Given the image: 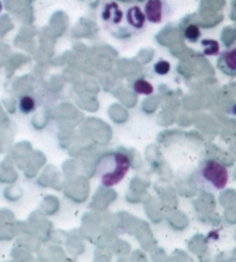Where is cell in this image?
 I'll return each mask as SVG.
<instances>
[{
	"mask_svg": "<svg viewBox=\"0 0 236 262\" xmlns=\"http://www.w3.org/2000/svg\"><path fill=\"white\" fill-rule=\"evenodd\" d=\"M202 36V31L196 25H189L184 29V37L190 43H197Z\"/></svg>",
	"mask_w": 236,
	"mask_h": 262,
	"instance_id": "30bf717a",
	"label": "cell"
},
{
	"mask_svg": "<svg viewBox=\"0 0 236 262\" xmlns=\"http://www.w3.org/2000/svg\"><path fill=\"white\" fill-rule=\"evenodd\" d=\"M153 70L158 75H167L171 71V64L167 60H159L154 64Z\"/></svg>",
	"mask_w": 236,
	"mask_h": 262,
	"instance_id": "8fae6325",
	"label": "cell"
},
{
	"mask_svg": "<svg viewBox=\"0 0 236 262\" xmlns=\"http://www.w3.org/2000/svg\"><path fill=\"white\" fill-rule=\"evenodd\" d=\"M193 180L196 187L202 191L219 192L226 188L229 183V171L219 162L207 160L195 171Z\"/></svg>",
	"mask_w": 236,
	"mask_h": 262,
	"instance_id": "6da1fadb",
	"label": "cell"
},
{
	"mask_svg": "<svg viewBox=\"0 0 236 262\" xmlns=\"http://www.w3.org/2000/svg\"><path fill=\"white\" fill-rule=\"evenodd\" d=\"M201 45L203 48L204 56L213 57L220 53V44L218 40L212 38H204L201 40Z\"/></svg>",
	"mask_w": 236,
	"mask_h": 262,
	"instance_id": "ba28073f",
	"label": "cell"
},
{
	"mask_svg": "<svg viewBox=\"0 0 236 262\" xmlns=\"http://www.w3.org/2000/svg\"><path fill=\"white\" fill-rule=\"evenodd\" d=\"M125 20L129 28L133 29L135 33H140L147 27V17L144 12L138 5H131L126 11Z\"/></svg>",
	"mask_w": 236,
	"mask_h": 262,
	"instance_id": "5b68a950",
	"label": "cell"
},
{
	"mask_svg": "<svg viewBox=\"0 0 236 262\" xmlns=\"http://www.w3.org/2000/svg\"><path fill=\"white\" fill-rule=\"evenodd\" d=\"M38 99L33 95H25L19 101V109L23 115H29L34 112L39 106Z\"/></svg>",
	"mask_w": 236,
	"mask_h": 262,
	"instance_id": "52a82bcc",
	"label": "cell"
},
{
	"mask_svg": "<svg viewBox=\"0 0 236 262\" xmlns=\"http://www.w3.org/2000/svg\"><path fill=\"white\" fill-rule=\"evenodd\" d=\"M130 169L129 157L122 152L104 155L97 163V178L105 187L119 185Z\"/></svg>",
	"mask_w": 236,
	"mask_h": 262,
	"instance_id": "7a4b0ae2",
	"label": "cell"
},
{
	"mask_svg": "<svg viewBox=\"0 0 236 262\" xmlns=\"http://www.w3.org/2000/svg\"><path fill=\"white\" fill-rule=\"evenodd\" d=\"M219 58L217 61V67L222 73L229 76L236 75V50L233 48L230 50L219 53Z\"/></svg>",
	"mask_w": 236,
	"mask_h": 262,
	"instance_id": "8992f818",
	"label": "cell"
},
{
	"mask_svg": "<svg viewBox=\"0 0 236 262\" xmlns=\"http://www.w3.org/2000/svg\"><path fill=\"white\" fill-rule=\"evenodd\" d=\"M2 11H3V3L0 2V13H2Z\"/></svg>",
	"mask_w": 236,
	"mask_h": 262,
	"instance_id": "7c38bea8",
	"label": "cell"
},
{
	"mask_svg": "<svg viewBox=\"0 0 236 262\" xmlns=\"http://www.w3.org/2000/svg\"><path fill=\"white\" fill-rule=\"evenodd\" d=\"M144 15L150 24H161L171 13V7L166 0H147L144 5Z\"/></svg>",
	"mask_w": 236,
	"mask_h": 262,
	"instance_id": "277c9868",
	"label": "cell"
},
{
	"mask_svg": "<svg viewBox=\"0 0 236 262\" xmlns=\"http://www.w3.org/2000/svg\"><path fill=\"white\" fill-rule=\"evenodd\" d=\"M101 17L103 24L112 30L113 28H117L124 22L125 12L122 11L121 6L116 2L106 0L101 7Z\"/></svg>",
	"mask_w": 236,
	"mask_h": 262,
	"instance_id": "3957f363",
	"label": "cell"
},
{
	"mask_svg": "<svg viewBox=\"0 0 236 262\" xmlns=\"http://www.w3.org/2000/svg\"><path fill=\"white\" fill-rule=\"evenodd\" d=\"M133 89L135 90V93H137L138 95H145V96H150L154 93L153 85L144 79L136 80L133 84Z\"/></svg>",
	"mask_w": 236,
	"mask_h": 262,
	"instance_id": "9c48e42d",
	"label": "cell"
}]
</instances>
